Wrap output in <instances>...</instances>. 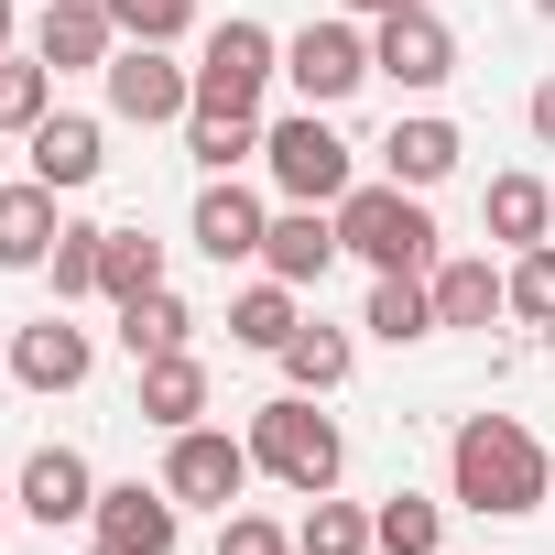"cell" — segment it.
Instances as JSON below:
<instances>
[{"mask_svg": "<svg viewBox=\"0 0 555 555\" xmlns=\"http://www.w3.org/2000/svg\"><path fill=\"white\" fill-rule=\"evenodd\" d=\"M447 501L479 512V522H522V512L555 501V457L533 447V425H512V414H468V425L447 436Z\"/></svg>", "mask_w": 555, "mask_h": 555, "instance_id": "obj_1", "label": "cell"}, {"mask_svg": "<svg viewBox=\"0 0 555 555\" xmlns=\"http://www.w3.org/2000/svg\"><path fill=\"white\" fill-rule=\"evenodd\" d=\"M338 250H360L371 272H436L447 250H436V218H425V196L414 185H349L338 196Z\"/></svg>", "mask_w": 555, "mask_h": 555, "instance_id": "obj_2", "label": "cell"}, {"mask_svg": "<svg viewBox=\"0 0 555 555\" xmlns=\"http://www.w3.org/2000/svg\"><path fill=\"white\" fill-rule=\"evenodd\" d=\"M261 164H272V185H284V207H338V196L360 185V153L327 131V109L261 120Z\"/></svg>", "mask_w": 555, "mask_h": 555, "instance_id": "obj_3", "label": "cell"}, {"mask_svg": "<svg viewBox=\"0 0 555 555\" xmlns=\"http://www.w3.org/2000/svg\"><path fill=\"white\" fill-rule=\"evenodd\" d=\"M250 457L284 479V490H338V468H349V447H338V425L317 414V392H284V403H261L250 414Z\"/></svg>", "mask_w": 555, "mask_h": 555, "instance_id": "obj_4", "label": "cell"}, {"mask_svg": "<svg viewBox=\"0 0 555 555\" xmlns=\"http://www.w3.org/2000/svg\"><path fill=\"white\" fill-rule=\"evenodd\" d=\"M284 77V34H261L250 12H229L196 44V109H261V88Z\"/></svg>", "mask_w": 555, "mask_h": 555, "instance_id": "obj_5", "label": "cell"}, {"mask_svg": "<svg viewBox=\"0 0 555 555\" xmlns=\"http://www.w3.org/2000/svg\"><path fill=\"white\" fill-rule=\"evenodd\" d=\"M99 88H109V120H131V131H164L196 109V66H175V44H120L99 66Z\"/></svg>", "mask_w": 555, "mask_h": 555, "instance_id": "obj_6", "label": "cell"}, {"mask_svg": "<svg viewBox=\"0 0 555 555\" xmlns=\"http://www.w3.org/2000/svg\"><path fill=\"white\" fill-rule=\"evenodd\" d=\"M250 436H218V425H175V447H164V490L185 501V512H240V490H250Z\"/></svg>", "mask_w": 555, "mask_h": 555, "instance_id": "obj_7", "label": "cell"}, {"mask_svg": "<svg viewBox=\"0 0 555 555\" xmlns=\"http://www.w3.org/2000/svg\"><path fill=\"white\" fill-rule=\"evenodd\" d=\"M371 77H392V88H447L457 77V34L436 23V0H414V12H382L371 23Z\"/></svg>", "mask_w": 555, "mask_h": 555, "instance_id": "obj_8", "label": "cell"}, {"mask_svg": "<svg viewBox=\"0 0 555 555\" xmlns=\"http://www.w3.org/2000/svg\"><path fill=\"white\" fill-rule=\"evenodd\" d=\"M284 77H295L306 109H338V99L371 88V34H360V23H306V34L284 44Z\"/></svg>", "mask_w": 555, "mask_h": 555, "instance_id": "obj_9", "label": "cell"}, {"mask_svg": "<svg viewBox=\"0 0 555 555\" xmlns=\"http://www.w3.org/2000/svg\"><path fill=\"white\" fill-rule=\"evenodd\" d=\"M12 512H23V522H44V533H66V522H99V468H88L77 447H34V457H23V490H12Z\"/></svg>", "mask_w": 555, "mask_h": 555, "instance_id": "obj_10", "label": "cell"}, {"mask_svg": "<svg viewBox=\"0 0 555 555\" xmlns=\"http://www.w3.org/2000/svg\"><path fill=\"white\" fill-rule=\"evenodd\" d=\"M185 229H196V250L229 272V261H261V240H272V207H261L240 175H207V196H196V218H185Z\"/></svg>", "mask_w": 555, "mask_h": 555, "instance_id": "obj_11", "label": "cell"}, {"mask_svg": "<svg viewBox=\"0 0 555 555\" xmlns=\"http://www.w3.org/2000/svg\"><path fill=\"white\" fill-rule=\"evenodd\" d=\"M175 533H185V501L153 479H109L99 490V544H120V555H175Z\"/></svg>", "mask_w": 555, "mask_h": 555, "instance_id": "obj_12", "label": "cell"}, {"mask_svg": "<svg viewBox=\"0 0 555 555\" xmlns=\"http://www.w3.org/2000/svg\"><path fill=\"white\" fill-rule=\"evenodd\" d=\"M23 164H34L55 196H77V185H99V164H109V131H99L88 109H44V120H34V142H23Z\"/></svg>", "mask_w": 555, "mask_h": 555, "instance_id": "obj_13", "label": "cell"}, {"mask_svg": "<svg viewBox=\"0 0 555 555\" xmlns=\"http://www.w3.org/2000/svg\"><path fill=\"white\" fill-rule=\"evenodd\" d=\"M88 371H99V349H88V327H66V306L12 338V382H23V392H77Z\"/></svg>", "mask_w": 555, "mask_h": 555, "instance_id": "obj_14", "label": "cell"}, {"mask_svg": "<svg viewBox=\"0 0 555 555\" xmlns=\"http://www.w3.org/2000/svg\"><path fill=\"white\" fill-rule=\"evenodd\" d=\"M34 55H44L55 77H77V66H109V55H120V23H109V0H44V23H34Z\"/></svg>", "mask_w": 555, "mask_h": 555, "instance_id": "obj_15", "label": "cell"}, {"mask_svg": "<svg viewBox=\"0 0 555 555\" xmlns=\"http://www.w3.org/2000/svg\"><path fill=\"white\" fill-rule=\"evenodd\" d=\"M327 261H338V207H284L272 218V240H261V272L272 284H327Z\"/></svg>", "mask_w": 555, "mask_h": 555, "instance_id": "obj_16", "label": "cell"}, {"mask_svg": "<svg viewBox=\"0 0 555 555\" xmlns=\"http://www.w3.org/2000/svg\"><path fill=\"white\" fill-rule=\"evenodd\" d=\"M55 240H66V218H55V185H44V175L0 185V272H44Z\"/></svg>", "mask_w": 555, "mask_h": 555, "instance_id": "obj_17", "label": "cell"}, {"mask_svg": "<svg viewBox=\"0 0 555 555\" xmlns=\"http://www.w3.org/2000/svg\"><path fill=\"white\" fill-rule=\"evenodd\" d=\"M457 153H468V142H457V120H436V109H414V120H392V131H382V175H392V185H414V196H425V185H447V175H457Z\"/></svg>", "mask_w": 555, "mask_h": 555, "instance_id": "obj_18", "label": "cell"}, {"mask_svg": "<svg viewBox=\"0 0 555 555\" xmlns=\"http://www.w3.org/2000/svg\"><path fill=\"white\" fill-rule=\"evenodd\" d=\"M425 284H436V327H490V317H512V284L490 272V250H457V261H436Z\"/></svg>", "mask_w": 555, "mask_h": 555, "instance_id": "obj_19", "label": "cell"}, {"mask_svg": "<svg viewBox=\"0 0 555 555\" xmlns=\"http://www.w3.org/2000/svg\"><path fill=\"white\" fill-rule=\"evenodd\" d=\"M207 414V360L196 349H164V360H142V425H196Z\"/></svg>", "mask_w": 555, "mask_h": 555, "instance_id": "obj_20", "label": "cell"}, {"mask_svg": "<svg viewBox=\"0 0 555 555\" xmlns=\"http://www.w3.org/2000/svg\"><path fill=\"white\" fill-rule=\"evenodd\" d=\"M360 327L392 338V349L436 338V284H425V272H371V317H360Z\"/></svg>", "mask_w": 555, "mask_h": 555, "instance_id": "obj_21", "label": "cell"}, {"mask_svg": "<svg viewBox=\"0 0 555 555\" xmlns=\"http://www.w3.org/2000/svg\"><path fill=\"white\" fill-rule=\"evenodd\" d=\"M479 229H490V240H512V250H533V240H555V196H544L533 175H490Z\"/></svg>", "mask_w": 555, "mask_h": 555, "instance_id": "obj_22", "label": "cell"}, {"mask_svg": "<svg viewBox=\"0 0 555 555\" xmlns=\"http://www.w3.org/2000/svg\"><path fill=\"white\" fill-rule=\"evenodd\" d=\"M185 338H196V306H185L175 284H153V295H131V306H120V349H131V371H142V360H164V349H185Z\"/></svg>", "mask_w": 555, "mask_h": 555, "instance_id": "obj_23", "label": "cell"}, {"mask_svg": "<svg viewBox=\"0 0 555 555\" xmlns=\"http://www.w3.org/2000/svg\"><path fill=\"white\" fill-rule=\"evenodd\" d=\"M306 327V306H295V284H272V272H261V284L250 295H229V338L240 349H261V360H284V338Z\"/></svg>", "mask_w": 555, "mask_h": 555, "instance_id": "obj_24", "label": "cell"}, {"mask_svg": "<svg viewBox=\"0 0 555 555\" xmlns=\"http://www.w3.org/2000/svg\"><path fill=\"white\" fill-rule=\"evenodd\" d=\"M185 153H196L207 175L261 164V109H185Z\"/></svg>", "mask_w": 555, "mask_h": 555, "instance_id": "obj_25", "label": "cell"}, {"mask_svg": "<svg viewBox=\"0 0 555 555\" xmlns=\"http://www.w3.org/2000/svg\"><path fill=\"white\" fill-rule=\"evenodd\" d=\"M371 544H382V555H436V544H447V501H425V490L371 501Z\"/></svg>", "mask_w": 555, "mask_h": 555, "instance_id": "obj_26", "label": "cell"}, {"mask_svg": "<svg viewBox=\"0 0 555 555\" xmlns=\"http://www.w3.org/2000/svg\"><path fill=\"white\" fill-rule=\"evenodd\" d=\"M349 371H360L349 327H295V338H284V382H295V392H338Z\"/></svg>", "mask_w": 555, "mask_h": 555, "instance_id": "obj_27", "label": "cell"}, {"mask_svg": "<svg viewBox=\"0 0 555 555\" xmlns=\"http://www.w3.org/2000/svg\"><path fill=\"white\" fill-rule=\"evenodd\" d=\"M295 555H382V544H371V512H360V501L317 490V501H306V522H295Z\"/></svg>", "mask_w": 555, "mask_h": 555, "instance_id": "obj_28", "label": "cell"}, {"mask_svg": "<svg viewBox=\"0 0 555 555\" xmlns=\"http://www.w3.org/2000/svg\"><path fill=\"white\" fill-rule=\"evenodd\" d=\"M44 109H55V66L44 55H0V142H34Z\"/></svg>", "mask_w": 555, "mask_h": 555, "instance_id": "obj_29", "label": "cell"}, {"mask_svg": "<svg viewBox=\"0 0 555 555\" xmlns=\"http://www.w3.org/2000/svg\"><path fill=\"white\" fill-rule=\"evenodd\" d=\"M153 284H164V240L109 229V250H99V295H109V306H131V295H153Z\"/></svg>", "mask_w": 555, "mask_h": 555, "instance_id": "obj_30", "label": "cell"}, {"mask_svg": "<svg viewBox=\"0 0 555 555\" xmlns=\"http://www.w3.org/2000/svg\"><path fill=\"white\" fill-rule=\"evenodd\" d=\"M501 284H512V317H522V327H555V240L512 250V272H501Z\"/></svg>", "mask_w": 555, "mask_h": 555, "instance_id": "obj_31", "label": "cell"}, {"mask_svg": "<svg viewBox=\"0 0 555 555\" xmlns=\"http://www.w3.org/2000/svg\"><path fill=\"white\" fill-rule=\"evenodd\" d=\"M99 250H109V229H88V218L55 240V261H44V272H55V306H88V295H99Z\"/></svg>", "mask_w": 555, "mask_h": 555, "instance_id": "obj_32", "label": "cell"}, {"mask_svg": "<svg viewBox=\"0 0 555 555\" xmlns=\"http://www.w3.org/2000/svg\"><path fill=\"white\" fill-rule=\"evenodd\" d=\"M120 44H185L196 34V0H109Z\"/></svg>", "mask_w": 555, "mask_h": 555, "instance_id": "obj_33", "label": "cell"}, {"mask_svg": "<svg viewBox=\"0 0 555 555\" xmlns=\"http://www.w3.org/2000/svg\"><path fill=\"white\" fill-rule=\"evenodd\" d=\"M218 555H295V533L272 512H218Z\"/></svg>", "mask_w": 555, "mask_h": 555, "instance_id": "obj_34", "label": "cell"}, {"mask_svg": "<svg viewBox=\"0 0 555 555\" xmlns=\"http://www.w3.org/2000/svg\"><path fill=\"white\" fill-rule=\"evenodd\" d=\"M522 120H533V142H544V153H555V77H544V88H533V99H522Z\"/></svg>", "mask_w": 555, "mask_h": 555, "instance_id": "obj_35", "label": "cell"}, {"mask_svg": "<svg viewBox=\"0 0 555 555\" xmlns=\"http://www.w3.org/2000/svg\"><path fill=\"white\" fill-rule=\"evenodd\" d=\"M349 12H371V23H382V12H414V0H349Z\"/></svg>", "mask_w": 555, "mask_h": 555, "instance_id": "obj_36", "label": "cell"}, {"mask_svg": "<svg viewBox=\"0 0 555 555\" xmlns=\"http://www.w3.org/2000/svg\"><path fill=\"white\" fill-rule=\"evenodd\" d=\"M0 55H12V0H0Z\"/></svg>", "mask_w": 555, "mask_h": 555, "instance_id": "obj_37", "label": "cell"}, {"mask_svg": "<svg viewBox=\"0 0 555 555\" xmlns=\"http://www.w3.org/2000/svg\"><path fill=\"white\" fill-rule=\"evenodd\" d=\"M0 533H12V501H0Z\"/></svg>", "mask_w": 555, "mask_h": 555, "instance_id": "obj_38", "label": "cell"}, {"mask_svg": "<svg viewBox=\"0 0 555 555\" xmlns=\"http://www.w3.org/2000/svg\"><path fill=\"white\" fill-rule=\"evenodd\" d=\"M533 12H544V23H555V0H533Z\"/></svg>", "mask_w": 555, "mask_h": 555, "instance_id": "obj_39", "label": "cell"}, {"mask_svg": "<svg viewBox=\"0 0 555 555\" xmlns=\"http://www.w3.org/2000/svg\"><path fill=\"white\" fill-rule=\"evenodd\" d=\"M88 555H120V544H88Z\"/></svg>", "mask_w": 555, "mask_h": 555, "instance_id": "obj_40", "label": "cell"}, {"mask_svg": "<svg viewBox=\"0 0 555 555\" xmlns=\"http://www.w3.org/2000/svg\"><path fill=\"white\" fill-rule=\"evenodd\" d=\"M544 512H555V501H544Z\"/></svg>", "mask_w": 555, "mask_h": 555, "instance_id": "obj_41", "label": "cell"}, {"mask_svg": "<svg viewBox=\"0 0 555 555\" xmlns=\"http://www.w3.org/2000/svg\"><path fill=\"white\" fill-rule=\"evenodd\" d=\"M436 555H447V544H436Z\"/></svg>", "mask_w": 555, "mask_h": 555, "instance_id": "obj_42", "label": "cell"}]
</instances>
